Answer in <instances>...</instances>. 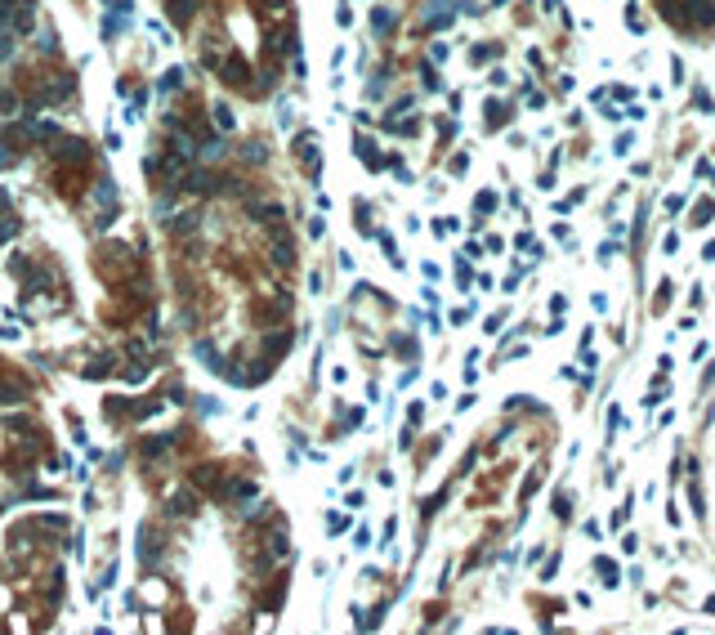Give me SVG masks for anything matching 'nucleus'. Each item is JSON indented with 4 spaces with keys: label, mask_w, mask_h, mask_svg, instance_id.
Wrapping results in <instances>:
<instances>
[{
    "label": "nucleus",
    "mask_w": 715,
    "mask_h": 635,
    "mask_svg": "<svg viewBox=\"0 0 715 635\" xmlns=\"http://www.w3.org/2000/svg\"><path fill=\"white\" fill-rule=\"evenodd\" d=\"M135 251H130V242H108L99 255H94V269H99V278H108V282H121L130 269H135Z\"/></svg>",
    "instance_id": "f257e3e1"
},
{
    "label": "nucleus",
    "mask_w": 715,
    "mask_h": 635,
    "mask_svg": "<svg viewBox=\"0 0 715 635\" xmlns=\"http://www.w3.org/2000/svg\"><path fill=\"white\" fill-rule=\"evenodd\" d=\"M50 157L59 161V166H68V170H81V166L90 161V144H86V139H77V135H63V130H59V135L50 139Z\"/></svg>",
    "instance_id": "f03ea898"
},
{
    "label": "nucleus",
    "mask_w": 715,
    "mask_h": 635,
    "mask_svg": "<svg viewBox=\"0 0 715 635\" xmlns=\"http://www.w3.org/2000/svg\"><path fill=\"white\" fill-rule=\"evenodd\" d=\"M233 179H224L219 170H210V166H188V175L179 179V188H188V193H197V197H215V193H224Z\"/></svg>",
    "instance_id": "7ed1b4c3"
},
{
    "label": "nucleus",
    "mask_w": 715,
    "mask_h": 635,
    "mask_svg": "<svg viewBox=\"0 0 715 635\" xmlns=\"http://www.w3.org/2000/svg\"><path fill=\"white\" fill-rule=\"evenodd\" d=\"M193 488H202L206 497H228V475H224V466L206 461V466L193 470Z\"/></svg>",
    "instance_id": "20e7f679"
},
{
    "label": "nucleus",
    "mask_w": 715,
    "mask_h": 635,
    "mask_svg": "<svg viewBox=\"0 0 715 635\" xmlns=\"http://www.w3.org/2000/svg\"><path fill=\"white\" fill-rule=\"evenodd\" d=\"M14 273L23 278V291H32V296H41V291H50V287H54V278H50V269H45V264L18 260V264H14Z\"/></svg>",
    "instance_id": "39448f33"
},
{
    "label": "nucleus",
    "mask_w": 715,
    "mask_h": 635,
    "mask_svg": "<svg viewBox=\"0 0 715 635\" xmlns=\"http://www.w3.org/2000/svg\"><path fill=\"white\" fill-rule=\"evenodd\" d=\"M219 72H224V85H228V90L255 94V81H251V63H246V59H224Z\"/></svg>",
    "instance_id": "423d86ee"
},
{
    "label": "nucleus",
    "mask_w": 715,
    "mask_h": 635,
    "mask_svg": "<svg viewBox=\"0 0 715 635\" xmlns=\"http://www.w3.org/2000/svg\"><path fill=\"white\" fill-rule=\"evenodd\" d=\"M5 27H9L14 36H27V32H32V27H36V0H14V5H9Z\"/></svg>",
    "instance_id": "0eeeda50"
},
{
    "label": "nucleus",
    "mask_w": 715,
    "mask_h": 635,
    "mask_svg": "<svg viewBox=\"0 0 715 635\" xmlns=\"http://www.w3.org/2000/svg\"><path fill=\"white\" fill-rule=\"evenodd\" d=\"M273 238H277V246H273V260H277V269H291V264H295V246H291L286 224H277V229H273Z\"/></svg>",
    "instance_id": "6e6552de"
},
{
    "label": "nucleus",
    "mask_w": 715,
    "mask_h": 635,
    "mask_svg": "<svg viewBox=\"0 0 715 635\" xmlns=\"http://www.w3.org/2000/svg\"><path fill=\"white\" fill-rule=\"evenodd\" d=\"M139 564L144 568L157 564V528L153 524H139Z\"/></svg>",
    "instance_id": "1a4fd4ad"
},
{
    "label": "nucleus",
    "mask_w": 715,
    "mask_h": 635,
    "mask_svg": "<svg viewBox=\"0 0 715 635\" xmlns=\"http://www.w3.org/2000/svg\"><path fill=\"white\" fill-rule=\"evenodd\" d=\"M166 515H170V519H193L197 515V497H193V492H175V497L166 501Z\"/></svg>",
    "instance_id": "9d476101"
},
{
    "label": "nucleus",
    "mask_w": 715,
    "mask_h": 635,
    "mask_svg": "<svg viewBox=\"0 0 715 635\" xmlns=\"http://www.w3.org/2000/svg\"><path fill=\"white\" fill-rule=\"evenodd\" d=\"M161 224H166V233H170V238H188V233H193L202 220H197V211H184V215H170V220H161Z\"/></svg>",
    "instance_id": "9b49d317"
},
{
    "label": "nucleus",
    "mask_w": 715,
    "mask_h": 635,
    "mask_svg": "<svg viewBox=\"0 0 715 635\" xmlns=\"http://www.w3.org/2000/svg\"><path fill=\"white\" fill-rule=\"evenodd\" d=\"M166 14H170L175 27H188L193 14H197V0H166Z\"/></svg>",
    "instance_id": "f8f14e48"
},
{
    "label": "nucleus",
    "mask_w": 715,
    "mask_h": 635,
    "mask_svg": "<svg viewBox=\"0 0 715 635\" xmlns=\"http://www.w3.org/2000/svg\"><path fill=\"white\" fill-rule=\"evenodd\" d=\"M295 157L304 161V166L317 161V135H313V130H300V135H295Z\"/></svg>",
    "instance_id": "ddd939ff"
},
{
    "label": "nucleus",
    "mask_w": 715,
    "mask_h": 635,
    "mask_svg": "<svg viewBox=\"0 0 715 635\" xmlns=\"http://www.w3.org/2000/svg\"><path fill=\"white\" fill-rule=\"evenodd\" d=\"M112 372H117V367H112V358L108 354H99V358H90V363L86 367H81V376H86V381H108V376Z\"/></svg>",
    "instance_id": "4468645a"
},
{
    "label": "nucleus",
    "mask_w": 715,
    "mask_h": 635,
    "mask_svg": "<svg viewBox=\"0 0 715 635\" xmlns=\"http://www.w3.org/2000/svg\"><path fill=\"white\" fill-rule=\"evenodd\" d=\"M358 157H362V166H366V170H384V166H389V161L375 153V144H371L366 135H358Z\"/></svg>",
    "instance_id": "2eb2a0df"
},
{
    "label": "nucleus",
    "mask_w": 715,
    "mask_h": 635,
    "mask_svg": "<svg viewBox=\"0 0 715 635\" xmlns=\"http://www.w3.org/2000/svg\"><path fill=\"white\" fill-rule=\"evenodd\" d=\"M170 448H175V434H157V439H144V443H139V452H144L148 461L161 457V452H170Z\"/></svg>",
    "instance_id": "dca6fc26"
},
{
    "label": "nucleus",
    "mask_w": 715,
    "mask_h": 635,
    "mask_svg": "<svg viewBox=\"0 0 715 635\" xmlns=\"http://www.w3.org/2000/svg\"><path fill=\"white\" fill-rule=\"evenodd\" d=\"M380 130H384V135H398V139H411L420 130V121H393V117H384Z\"/></svg>",
    "instance_id": "f3484780"
},
{
    "label": "nucleus",
    "mask_w": 715,
    "mask_h": 635,
    "mask_svg": "<svg viewBox=\"0 0 715 635\" xmlns=\"http://www.w3.org/2000/svg\"><path fill=\"white\" fill-rule=\"evenodd\" d=\"M23 398H27V385L23 381H0V403H5V407L23 403Z\"/></svg>",
    "instance_id": "a211bd4d"
},
{
    "label": "nucleus",
    "mask_w": 715,
    "mask_h": 635,
    "mask_svg": "<svg viewBox=\"0 0 715 635\" xmlns=\"http://www.w3.org/2000/svg\"><path fill=\"white\" fill-rule=\"evenodd\" d=\"M483 112H487V130H501V126H510V108H505V103H496V99H492Z\"/></svg>",
    "instance_id": "6ab92c4d"
},
{
    "label": "nucleus",
    "mask_w": 715,
    "mask_h": 635,
    "mask_svg": "<svg viewBox=\"0 0 715 635\" xmlns=\"http://www.w3.org/2000/svg\"><path fill=\"white\" fill-rule=\"evenodd\" d=\"M286 349H291V331H286V327H282L277 336H268V340H264V354H268V358H282Z\"/></svg>",
    "instance_id": "aec40b11"
},
{
    "label": "nucleus",
    "mask_w": 715,
    "mask_h": 635,
    "mask_svg": "<svg viewBox=\"0 0 715 635\" xmlns=\"http://www.w3.org/2000/svg\"><path fill=\"white\" fill-rule=\"evenodd\" d=\"M197 358H202V363H206V367H210V372H219V367H224V358H219V349H215V345H210V340H197Z\"/></svg>",
    "instance_id": "412c9836"
},
{
    "label": "nucleus",
    "mask_w": 715,
    "mask_h": 635,
    "mask_svg": "<svg viewBox=\"0 0 715 635\" xmlns=\"http://www.w3.org/2000/svg\"><path fill=\"white\" fill-rule=\"evenodd\" d=\"M595 573H599V582H604V586H617V582H622V577H617V564H613V559H604V555L595 559Z\"/></svg>",
    "instance_id": "4be33fe9"
},
{
    "label": "nucleus",
    "mask_w": 715,
    "mask_h": 635,
    "mask_svg": "<svg viewBox=\"0 0 715 635\" xmlns=\"http://www.w3.org/2000/svg\"><path fill=\"white\" fill-rule=\"evenodd\" d=\"M157 90L161 94H175V90H184V68H170L161 81H157Z\"/></svg>",
    "instance_id": "5701e85b"
},
{
    "label": "nucleus",
    "mask_w": 715,
    "mask_h": 635,
    "mask_svg": "<svg viewBox=\"0 0 715 635\" xmlns=\"http://www.w3.org/2000/svg\"><path fill=\"white\" fill-rule=\"evenodd\" d=\"M393 23H398V18H393V9H380V5L371 9V27H375V32H393Z\"/></svg>",
    "instance_id": "b1692460"
},
{
    "label": "nucleus",
    "mask_w": 715,
    "mask_h": 635,
    "mask_svg": "<svg viewBox=\"0 0 715 635\" xmlns=\"http://www.w3.org/2000/svg\"><path fill=\"white\" fill-rule=\"evenodd\" d=\"M215 130H233V126H237V117H233V108H228V103H215Z\"/></svg>",
    "instance_id": "393cba45"
},
{
    "label": "nucleus",
    "mask_w": 715,
    "mask_h": 635,
    "mask_svg": "<svg viewBox=\"0 0 715 635\" xmlns=\"http://www.w3.org/2000/svg\"><path fill=\"white\" fill-rule=\"evenodd\" d=\"M251 5H255L259 9V14H273V18H282V14H286V0H251Z\"/></svg>",
    "instance_id": "a878e982"
},
{
    "label": "nucleus",
    "mask_w": 715,
    "mask_h": 635,
    "mask_svg": "<svg viewBox=\"0 0 715 635\" xmlns=\"http://www.w3.org/2000/svg\"><path fill=\"white\" fill-rule=\"evenodd\" d=\"M447 23H451V9H434V14H425V27H429V32H443Z\"/></svg>",
    "instance_id": "bb28decb"
},
{
    "label": "nucleus",
    "mask_w": 715,
    "mask_h": 635,
    "mask_svg": "<svg viewBox=\"0 0 715 635\" xmlns=\"http://www.w3.org/2000/svg\"><path fill=\"white\" fill-rule=\"evenodd\" d=\"M242 161H251V166H264V161H268L264 144H246V148H242Z\"/></svg>",
    "instance_id": "cd10ccee"
},
{
    "label": "nucleus",
    "mask_w": 715,
    "mask_h": 635,
    "mask_svg": "<svg viewBox=\"0 0 715 635\" xmlns=\"http://www.w3.org/2000/svg\"><path fill=\"white\" fill-rule=\"evenodd\" d=\"M501 54V45H474L469 50V63H487V59H496Z\"/></svg>",
    "instance_id": "c85d7f7f"
},
{
    "label": "nucleus",
    "mask_w": 715,
    "mask_h": 635,
    "mask_svg": "<svg viewBox=\"0 0 715 635\" xmlns=\"http://www.w3.org/2000/svg\"><path fill=\"white\" fill-rule=\"evenodd\" d=\"M148 372H153V367H148V363H135V367H126V372H121V376H126L130 385H144V381H148Z\"/></svg>",
    "instance_id": "c756f323"
},
{
    "label": "nucleus",
    "mask_w": 715,
    "mask_h": 635,
    "mask_svg": "<svg viewBox=\"0 0 715 635\" xmlns=\"http://www.w3.org/2000/svg\"><path fill=\"white\" fill-rule=\"evenodd\" d=\"M474 211H478V215H492V211H496V193H478V197H474Z\"/></svg>",
    "instance_id": "7c9ffc66"
},
{
    "label": "nucleus",
    "mask_w": 715,
    "mask_h": 635,
    "mask_svg": "<svg viewBox=\"0 0 715 635\" xmlns=\"http://www.w3.org/2000/svg\"><path fill=\"white\" fill-rule=\"evenodd\" d=\"M54 50H59V32L45 27V32H41V54H54Z\"/></svg>",
    "instance_id": "2f4dec72"
},
{
    "label": "nucleus",
    "mask_w": 715,
    "mask_h": 635,
    "mask_svg": "<svg viewBox=\"0 0 715 635\" xmlns=\"http://www.w3.org/2000/svg\"><path fill=\"white\" fill-rule=\"evenodd\" d=\"M389 345H393V349H398V354H416V340H411V336H393V340H389Z\"/></svg>",
    "instance_id": "473e14b6"
},
{
    "label": "nucleus",
    "mask_w": 715,
    "mask_h": 635,
    "mask_svg": "<svg viewBox=\"0 0 715 635\" xmlns=\"http://www.w3.org/2000/svg\"><path fill=\"white\" fill-rule=\"evenodd\" d=\"M684 206H689V197H684V193H675V197H666V211H671V215H680V211H684Z\"/></svg>",
    "instance_id": "72a5a7b5"
},
{
    "label": "nucleus",
    "mask_w": 715,
    "mask_h": 635,
    "mask_svg": "<svg viewBox=\"0 0 715 635\" xmlns=\"http://www.w3.org/2000/svg\"><path fill=\"white\" fill-rule=\"evenodd\" d=\"M465 170H469V157L456 153V157H451V175H465Z\"/></svg>",
    "instance_id": "f704fd0d"
},
{
    "label": "nucleus",
    "mask_w": 715,
    "mask_h": 635,
    "mask_svg": "<svg viewBox=\"0 0 715 635\" xmlns=\"http://www.w3.org/2000/svg\"><path fill=\"white\" fill-rule=\"evenodd\" d=\"M326 533H331V537L344 533V515H326Z\"/></svg>",
    "instance_id": "c9c22d12"
},
{
    "label": "nucleus",
    "mask_w": 715,
    "mask_h": 635,
    "mask_svg": "<svg viewBox=\"0 0 715 635\" xmlns=\"http://www.w3.org/2000/svg\"><path fill=\"white\" fill-rule=\"evenodd\" d=\"M693 103H698L702 112H715V103H711V94H707V90H698V94H693Z\"/></svg>",
    "instance_id": "e433bc0d"
},
{
    "label": "nucleus",
    "mask_w": 715,
    "mask_h": 635,
    "mask_svg": "<svg viewBox=\"0 0 715 635\" xmlns=\"http://www.w3.org/2000/svg\"><path fill=\"white\" fill-rule=\"evenodd\" d=\"M335 23L349 27V23H353V9H349V5H340V9H335Z\"/></svg>",
    "instance_id": "4c0bfd02"
},
{
    "label": "nucleus",
    "mask_w": 715,
    "mask_h": 635,
    "mask_svg": "<svg viewBox=\"0 0 715 635\" xmlns=\"http://www.w3.org/2000/svg\"><path fill=\"white\" fill-rule=\"evenodd\" d=\"M277 121H282V126H291V121H295V108H291V103H282V108H277Z\"/></svg>",
    "instance_id": "58836bf2"
},
{
    "label": "nucleus",
    "mask_w": 715,
    "mask_h": 635,
    "mask_svg": "<svg viewBox=\"0 0 715 635\" xmlns=\"http://www.w3.org/2000/svg\"><path fill=\"white\" fill-rule=\"evenodd\" d=\"M707 220H711V202H702L698 211H693V224H707Z\"/></svg>",
    "instance_id": "ea45409f"
},
{
    "label": "nucleus",
    "mask_w": 715,
    "mask_h": 635,
    "mask_svg": "<svg viewBox=\"0 0 715 635\" xmlns=\"http://www.w3.org/2000/svg\"><path fill=\"white\" fill-rule=\"evenodd\" d=\"M425 90H443V81H438L434 68H425Z\"/></svg>",
    "instance_id": "a19ab883"
},
{
    "label": "nucleus",
    "mask_w": 715,
    "mask_h": 635,
    "mask_svg": "<svg viewBox=\"0 0 715 635\" xmlns=\"http://www.w3.org/2000/svg\"><path fill=\"white\" fill-rule=\"evenodd\" d=\"M420 416H425V407L411 403V407H407V425H420Z\"/></svg>",
    "instance_id": "79ce46f5"
},
{
    "label": "nucleus",
    "mask_w": 715,
    "mask_h": 635,
    "mask_svg": "<svg viewBox=\"0 0 715 635\" xmlns=\"http://www.w3.org/2000/svg\"><path fill=\"white\" fill-rule=\"evenodd\" d=\"M671 81H675V85L684 81V63H680V59H671Z\"/></svg>",
    "instance_id": "37998d69"
},
{
    "label": "nucleus",
    "mask_w": 715,
    "mask_h": 635,
    "mask_svg": "<svg viewBox=\"0 0 715 635\" xmlns=\"http://www.w3.org/2000/svg\"><path fill=\"white\" fill-rule=\"evenodd\" d=\"M9 54H14V41H9V36H0V63H5Z\"/></svg>",
    "instance_id": "c03bdc74"
},
{
    "label": "nucleus",
    "mask_w": 715,
    "mask_h": 635,
    "mask_svg": "<svg viewBox=\"0 0 715 635\" xmlns=\"http://www.w3.org/2000/svg\"><path fill=\"white\" fill-rule=\"evenodd\" d=\"M5 215H9V193L0 188V220H5Z\"/></svg>",
    "instance_id": "a18cd8bd"
},
{
    "label": "nucleus",
    "mask_w": 715,
    "mask_h": 635,
    "mask_svg": "<svg viewBox=\"0 0 715 635\" xmlns=\"http://www.w3.org/2000/svg\"><path fill=\"white\" fill-rule=\"evenodd\" d=\"M14 166V153H0V170H9Z\"/></svg>",
    "instance_id": "49530a36"
},
{
    "label": "nucleus",
    "mask_w": 715,
    "mask_h": 635,
    "mask_svg": "<svg viewBox=\"0 0 715 635\" xmlns=\"http://www.w3.org/2000/svg\"><path fill=\"white\" fill-rule=\"evenodd\" d=\"M702 260H715V242H707V251H702Z\"/></svg>",
    "instance_id": "de8ad7c7"
},
{
    "label": "nucleus",
    "mask_w": 715,
    "mask_h": 635,
    "mask_svg": "<svg viewBox=\"0 0 715 635\" xmlns=\"http://www.w3.org/2000/svg\"><path fill=\"white\" fill-rule=\"evenodd\" d=\"M492 5H505V0H492Z\"/></svg>",
    "instance_id": "09e8293b"
}]
</instances>
